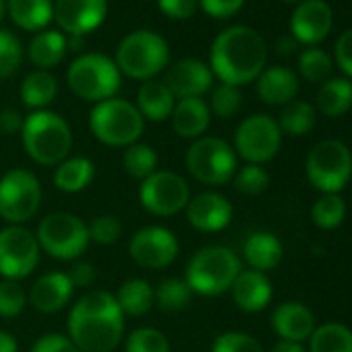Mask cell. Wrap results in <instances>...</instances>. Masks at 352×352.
<instances>
[{
    "label": "cell",
    "instance_id": "8d00e7d4",
    "mask_svg": "<svg viewBox=\"0 0 352 352\" xmlns=\"http://www.w3.org/2000/svg\"><path fill=\"white\" fill-rule=\"evenodd\" d=\"M311 218L321 230L338 228L346 218V204L338 193H323L311 208Z\"/></svg>",
    "mask_w": 352,
    "mask_h": 352
},
{
    "label": "cell",
    "instance_id": "bcb514c9",
    "mask_svg": "<svg viewBox=\"0 0 352 352\" xmlns=\"http://www.w3.org/2000/svg\"><path fill=\"white\" fill-rule=\"evenodd\" d=\"M32 352H79V348L65 333H46L34 342Z\"/></svg>",
    "mask_w": 352,
    "mask_h": 352
},
{
    "label": "cell",
    "instance_id": "5bb4252c",
    "mask_svg": "<svg viewBox=\"0 0 352 352\" xmlns=\"http://www.w3.org/2000/svg\"><path fill=\"white\" fill-rule=\"evenodd\" d=\"M40 245L25 226L9 224L0 230V276L5 280H23L34 274L40 261Z\"/></svg>",
    "mask_w": 352,
    "mask_h": 352
},
{
    "label": "cell",
    "instance_id": "60d3db41",
    "mask_svg": "<svg viewBox=\"0 0 352 352\" xmlns=\"http://www.w3.org/2000/svg\"><path fill=\"white\" fill-rule=\"evenodd\" d=\"M241 106H243V94L239 87L222 83L220 87H216L212 91L210 112H214L218 118H224V120L232 118L234 114H239Z\"/></svg>",
    "mask_w": 352,
    "mask_h": 352
},
{
    "label": "cell",
    "instance_id": "8fae6325",
    "mask_svg": "<svg viewBox=\"0 0 352 352\" xmlns=\"http://www.w3.org/2000/svg\"><path fill=\"white\" fill-rule=\"evenodd\" d=\"M38 245L54 259H77L89 245V232L81 218L69 212H56L46 216L36 232Z\"/></svg>",
    "mask_w": 352,
    "mask_h": 352
},
{
    "label": "cell",
    "instance_id": "603a6c76",
    "mask_svg": "<svg viewBox=\"0 0 352 352\" xmlns=\"http://www.w3.org/2000/svg\"><path fill=\"white\" fill-rule=\"evenodd\" d=\"M298 94V77L288 67H267L257 77V96L267 106H286Z\"/></svg>",
    "mask_w": 352,
    "mask_h": 352
},
{
    "label": "cell",
    "instance_id": "681fc988",
    "mask_svg": "<svg viewBox=\"0 0 352 352\" xmlns=\"http://www.w3.org/2000/svg\"><path fill=\"white\" fill-rule=\"evenodd\" d=\"M199 5L210 17L228 19V17L236 15L243 9L245 0H199Z\"/></svg>",
    "mask_w": 352,
    "mask_h": 352
},
{
    "label": "cell",
    "instance_id": "db71d44e",
    "mask_svg": "<svg viewBox=\"0 0 352 352\" xmlns=\"http://www.w3.org/2000/svg\"><path fill=\"white\" fill-rule=\"evenodd\" d=\"M270 352H307L302 344L298 342H288V340H280L278 344H274V348Z\"/></svg>",
    "mask_w": 352,
    "mask_h": 352
},
{
    "label": "cell",
    "instance_id": "b9f144b4",
    "mask_svg": "<svg viewBox=\"0 0 352 352\" xmlns=\"http://www.w3.org/2000/svg\"><path fill=\"white\" fill-rule=\"evenodd\" d=\"M28 305V292L17 280H3L0 282V317L13 319L23 313Z\"/></svg>",
    "mask_w": 352,
    "mask_h": 352
},
{
    "label": "cell",
    "instance_id": "d4e9b609",
    "mask_svg": "<svg viewBox=\"0 0 352 352\" xmlns=\"http://www.w3.org/2000/svg\"><path fill=\"white\" fill-rule=\"evenodd\" d=\"M243 255H245V261L249 263L251 270L267 274L280 265V261L284 257V247L276 234L255 232L245 241Z\"/></svg>",
    "mask_w": 352,
    "mask_h": 352
},
{
    "label": "cell",
    "instance_id": "f5cc1de1",
    "mask_svg": "<svg viewBox=\"0 0 352 352\" xmlns=\"http://www.w3.org/2000/svg\"><path fill=\"white\" fill-rule=\"evenodd\" d=\"M296 40L292 38V36H286V38H280L278 40V44H276V50H278V54H282V56H290L294 50H296Z\"/></svg>",
    "mask_w": 352,
    "mask_h": 352
},
{
    "label": "cell",
    "instance_id": "30bf717a",
    "mask_svg": "<svg viewBox=\"0 0 352 352\" xmlns=\"http://www.w3.org/2000/svg\"><path fill=\"white\" fill-rule=\"evenodd\" d=\"M42 206L40 179L25 170L13 168L0 179V218L9 224L23 226L30 222Z\"/></svg>",
    "mask_w": 352,
    "mask_h": 352
},
{
    "label": "cell",
    "instance_id": "3957f363",
    "mask_svg": "<svg viewBox=\"0 0 352 352\" xmlns=\"http://www.w3.org/2000/svg\"><path fill=\"white\" fill-rule=\"evenodd\" d=\"M21 141L28 155L36 164L58 166L71 153L73 131L60 114L50 110H36L25 116Z\"/></svg>",
    "mask_w": 352,
    "mask_h": 352
},
{
    "label": "cell",
    "instance_id": "d590c367",
    "mask_svg": "<svg viewBox=\"0 0 352 352\" xmlns=\"http://www.w3.org/2000/svg\"><path fill=\"white\" fill-rule=\"evenodd\" d=\"M193 298L191 286L185 282V278H168L153 290V300L162 311H181L189 307Z\"/></svg>",
    "mask_w": 352,
    "mask_h": 352
},
{
    "label": "cell",
    "instance_id": "d6a6232c",
    "mask_svg": "<svg viewBox=\"0 0 352 352\" xmlns=\"http://www.w3.org/2000/svg\"><path fill=\"white\" fill-rule=\"evenodd\" d=\"M309 352H352V329L342 323L315 327L309 338Z\"/></svg>",
    "mask_w": 352,
    "mask_h": 352
},
{
    "label": "cell",
    "instance_id": "7402d4cb",
    "mask_svg": "<svg viewBox=\"0 0 352 352\" xmlns=\"http://www.w3.org/2000/svg\"><path fill=\"white\" fill-rule=\"evenodd\" d=\"M230 292H232L234 305L245 313L263 311L270 305L272 294H274L270 278L255 270H241Z\"/></svg>",
    "mask_w": 352,
    "mask_h": 352
},
{
    "label": "cell",
    "instance_id": "ac0fdd59",
    "mask_svg": "<svg viewBox=\"0 0 352 352\" xmlns=\"http://www.w3.org/2000/svg\"><path fill=\"white\" fill-rule=\"evenodd\" d=\"M164 85L170 89L174 100L185 98H201L214 85V73L210 65L197 58H183L174 63L164 79Z\"/></svg>",
    "mask_w": 352,
    "mask_h": 352
},
{
    "label": "cell",
    "instance_id": "f35d334b",
    "mask_svg": "<svg viewBox=\"0 0 352 352\" xmlns=\"http://www.w3.org/2000/svg\"><path fill=\"white\" fill-rule=\"evenodd\" d=\"M124 352H172L170 340L155 327H137L124 342Z\"/></svg>",
    "mask_w": 352,
    "mask_h": 352
},
{
    "label": "cell",
    "instance_id": "1f68e13d",
    "mask_svg": "<svg viewBox=\"0 0 352 352\" xmlns=\"http://www.w3.org/2000/svg\"><path fill=\"white\" fill-rule=\"evenodd\" d=\"M352 106V83L344 77H333L323 81L317 91V108L325 116H342Z\"/></svg>",
    "mask_w": 352,
    "mask_h": 352
},
{
    "label": "cell",
    "instance_id": "9f6ffc18",
    "mask_svg": "<svg viewBox=\"0 0 352 352\" xmlns=\"http://www.w3.org/2000/svg\"><path fill=\"white\" fill-rule=\"evenodd\" d=\"M5 15H7V0H0V23L5 21Z\"/></svg>",
    "mask_w": 352,
    "mask_h": 352
},
{
    "label": "cell",
    "instance_id": "f907efd6",
    "mask_svg": "<svg viewBox=\"0 0 352 352\" xmlns=\"http://www.w3.org/2000/svg\"><path fill=\"white\" fill-rule=\"evenodd\" d=\"M73 288H89L96 282V267L87 261H79L71 267V272L67 274Z\"/></svg>",
    "mask_w": 352,
    "mask_h": 352
},
{
    "label": "cell",
    "instance_id": "7a4b0ae2",
    "mask_svg": "<svg viewBox=\"0 0 352 352\" xmlns=\"http://www.w3.org/2000/svg\"><path fill=\"white\" fill-rule=\"evenodd\" d=\"M267 63V46L263 38L247 28L234 25L220 32L212 44L210 69L226 85H247L257 81Z\"/></svg>",
    "mask_w": 352,
    "mask_h": 352
},
{
    "label": "cell",
    "instance_id": "e575fe53",
    "mask_svg": "<svg viewBox=\"0 0 352 352\" xmlns=\"http://www.w3.org/2000/svg\"><path fill=\"white\" fill-rule=\"evenodd\" d=\"M122 168L131 179L145 181L147 176H151L157 170V153L151 145L133 143V145L124 147Z\"/></svg>",
    "mask_w": 352,
    "mask_h": 352
},
{
    "label": "cell",
    "instance_id": "8992f818",
    "mask_svg": "<svg viewBox=\"0 0 352 352\" xmlns=\"http://www.w3.org/2000/svg\"><path fill=\"white\" fill-rule=\"evenodd\" d=\"M89 129L94 137L108 147H129L143 135L145 120L135 104L110 98L94 106L89 114Z\"/></svg>",
    "mask_w": 352,
    "mask_h": 352
},
{
    "label": "cell",
    "instance_id": "ba28073f",
    "mask_svg": "<svg viewBox=\"0 0 352 352\" xmlns=\"http://www.w3.org/2000/svg\"><path fill=\"white\" fill-rule=\"evenodd\" d=\"M185 164L193 179L208 187L228 185L239 170L234 147L218 137L195 139L187 149Z\"/></svg>",
    "mask_w": 352,
    "mask_h": 352
},
{
    "label": "cell",
    "instance_id": "ee69618b",
    "mask_svg": "<svg viewBox=\"0 0 352 352\" xmlns=\"http://www.w3.org/2000/svg\"><path fill=\"white\" fill-rule=\"evenodd\" d=\"M212 352H265L259 340L245 331H224L220 333L214 344Z\"/></svg>",
    "mask_w": 352,
    "mask_h": 352
},
{
    "label": "cell",
    "instance_id": "9c48e42d",
    "mask_svg": "<svg viewBox=\"0 0 352 352\" xmlns=\"http://www.w3.org/2000/svg\"><path fill=\"white\" fill-rule=\"evenodd\" d=\"M305 172L309 183L321 193H340L352 179V153L338 139H323L307 155Z\"/></svg>",
    "mask_w": 352,
    "mask_h": 352
},
{
    "label": "cell",
    "instance_id": "ab89813d",
    "mask_svg": "<svg viewBox=\"0 0 352 352\" xmlns=\"http://www.w3.org/2000/svg\"><path fill=\"white\" fill-rule=\"evenodd\" d=\"M234 189L245 195H261L270 187V174L263 166L247 164L234 174Z\"/></svg>",
    "mask_w": 352,
    "mask_h": 352
},
{
    "label": "cell",
    "instance_id": "e0dca14e",
    "mask_svg": "<svg viewBox=\"0 0 352 352\" xmlns=\"http://www.w3.org/2000/svg\"><path fill=\"white\" fill-rule=\"evenodd\" d=\"M333 25V13L325 0H302L292 11L290 32L298 44L317 46L321 44Z\"/></svg>",
    "mask_w": 352,
    "mask_h": 352
},
{
    "label": "cell",
    "instance_id": "6da1fadb",
    "mask_svg": "<svg viewBox=\"0 0 352 352\" xmlns=\"http://www.w3.org/2000/svg\"><path fill=\"white\" fill-rule=\"evenodd\" d=\"M67 327L79 352H112L122 342L124 315L114 294L94 290L71 307Z\"/></svg>",
    "mask_w": 352,
    "mask_h": 352
},
{
    "label": "cell",
    "instance_id": "5b68a950",
    "mask_svg": "<svg viewBox=\"0 0 352 352\" xmlns=\"http://www.w3.org/2000/svg\"><path fill=\"white\" fill-rule=\"evenodd\" d=\"M170 60V50L166 40L147 30H139L122 38L116 48V67L120 75H126L137 81H151L160 75Z\"/></svg>",
    "mask_w": 352,
    "mask_h": 352
},
{
    "label": "cell",
    "instance_id": "74e56055",
    "mask_svg": "<svg viewBox=\"0 0 352 352\" xmlns=\"http://www.w3.org/2000/svg\"><path fill=\"white\" fill-rule=\"evenodd\" d=\"M331 69H333L331 56L325 50L317 48V46H311V48L302 50L300 56H298V73L309 83L327 81V77L331 75Z\"/></svg>",
    "mask_w": 352,
    "mask_h": 352
},
{
    "label": "cell",
    "instance_id": "11a10c76",
    "mask_svg": "<svg viewBox=\"0 0 352 352\" xmlns=\"http://www.w3.org/2000/svg\"><path fill=\"white\" fill-rule=\"evenodd\" d=\"M0 352H17V340L5 329H0Z\"/></svg>",
    "mask_w": 352,
    "mask_h": 352
},
{
    "label": "cell",
    "instance_id": "f6af8a7d",
    "mask_svg": "<svg viewBox=\"0 0 352 352\" xmlns=\"http://www.w3.org/2000/svg\"><path fill=\"white\" fill-rule=\"evenodd\" d=\"M87 232H89V241H94L98 245H112L120 239L122 226H120L116 216L104 214V216H98L89 222Z\"/></svg>",
    "mask_w": 352,
    "mask_h": 352
},
{
    "label": "cell",
    "instance_id": "7bdbcfd3",
    "mask_svg": "<svg viewBox=\"0 0 352 352\" xmlns=\"http://www.w3.org/2000/svg\"><path fill=\"white\" fill-rule=\"evenodd\" d=\"M23 58V48L19 44V40L7 32V30H0V79H7L11 77Z\"/></svg>",
    "mask_w": 352,
    "mask_h": 352
},
{
    "label": "cell",
    "instance_id": "7c38bea8",
    "mask_svg": "<svg viewBox=\"0 0 352 352\" xmlns=\"http://www.w3.org/2000/svg\"><path fill=\"white\" fill-rule=\"evenodd\" d=\"M139 201L145 212L168 218L185 212L191 201L189 183L172 170H155L139 187Z\"/></svg>",
    "mask_w": 352,
    "mask_h": 352
},
{
    "label": "cell",
    "instance_id": "d6986e66",
    "mask_svg": "<svg viewBox=\"0 0 352 352\" xmlns=\"http://www.w3.org/2000/svg\"><path fill=\"white\" fill-rule=\"evenodd\" d=\"M185 212L189 224L199 232L224 230L232 222V214H234L232 204L216 191H204L191 197Z\"/></svg>",
    "mask_w": 352,
    "mask_h": 352
},
{
    "label": "cell",
    "instance_id": "836d02e7",
    "mask_svg": "<svg viewBox=\"0 0 352 352\" xmlns=\"http://www.w3.org/2000/svg\"><path fill=\"white\" fill-rule=\"evenodd\" d=\"M276 122L282 133L290 137H302L315 126L317 112L309 102H290L282 108L280 118Z\"/></svg>",
    "mask_w": 352,
    "mask_h": 352
},
{
    "label": "cell",
    "instance_id": "f546056e",
    "mask_svg": "<svg viewBox=\"0 0 352 352\" xmlns=\"http://www.w3.org/2000/svg\"><path fill=\"white\" fill-rule=\"evenodd\" d=\"M114 298H116V305H118V309H120V313L124 317H143L155 305L153 288L149 286V282H145L141 278L126 280L118 288Z\"/></svg>",
    "mask_w": 352,
    "mask_h": 352
},
{
    "label": "cell",
    "instance_id": "4316f807",
    "mask_svg": "<svg viewBox=\"0 0 352 352\" xmlns=\"http://www.w3.org/2000/svg\"><path fill=\"white\" fill-rule=\"evenodd\" d=\"M96 179L94 162L81 155L63 160L54 170V187L63 193H81Z\"/></svg>",
    "mask_w": 352,
    "mask_h": 352
},
{
    "label": "cell",
    "instance_id": "277c9868",
    "mask_svg": "<svg viewBox=\"0 0 352 352\" xmlns=\"http://www.w3.org/2000/svg\"><path fill=\"white\" fill-rule=\"evenodd\" d=\"M239 274L241 259L236 253L222 245H210L189 259L185 282L191 286L193 294L218 296L232 288Z\"/></svg>",
    "mask_w": 352,
    "mask_h": 352
},
{
    "label": "cell",
    "instance_id": "9a60e30c",
    "mask_svg": "<svg viewBox=\"0 0 352 352\" xmlns=\"http://www.w3.org/2000/svg\"><path fill=\"white\" fill-rule=\"evenodd\" d=\"M181 245L176 234L164 226H145L129 241L131 259L143 270H164L179 257Z\"/></svg>",
    "mask_w": 352,
    "mask_h": 352
},
{
    "label": "cell",
    "instance_id": "484cf974",
    "mask_svg": "<svg viewBox=\"0 0 352 352\" xmlns=\"http://www.w3.org/2000/svg\"><path fill=\"white\" fill-rule=\"evenodd\" d=\"M174 96L170 94V89L164 85V81H145L139 87L137 94V110L143 116V120H151V122H164L166 118L172 116L174 110Z\"/></svg>",
    "mask_w": 352,
    "mask_h": 352
},
{
    "label": "cell",
    "instance_id": "cb8c5ba5",
    "mask_svg": "<svg viewBox=\"0 0 352 352\" xmlns=\"http://www.w3.org/2000/svg\"><path fill=\"white\" fill-rule=\"evenodd\" d=\"M172 126L176 135L183 139H199L210 126L212 112L210 106L201 98H185L176 100L172 110Z\"/></svg>",
    "mask_w": 352,
    "mask_h": 352
},
{
    "label": "cell",
    "instance_id": "c3c4849f",
    "mask_svg": "<svg viewBox=\"0 0 352 352\" xmlns=\"http://www.w3.org/2000/svg\"><path fill=\"white\" fill-rule=\"evenodd\" d=\"M157 7L170 19H189L199 9V0H157Z\"/></svg>",
    "mask_w": 352,
    "mask_h": 352
},
{
    "label": "cell",
    "instance_id": "ffe728a7",
    "mask_svg": "<svg viewBox=\"0 0 352 352\" xmlns=\"http://www.w3.org/2000/svg\"><path fill=\"white\" fill-rule=\"evenodd\" d=\"M73 284L69 280V276L65 272H50L40 276L30 292H28V302L40 311V313H58L60 309H65L69 305V300L73 298Z\"/></svg>",
    "mask_w": 352,
    "mask_h": 352
},
{
    "label": "cell",
    "instance_id": "7dc6e473",
    "mask_svg": "<svg viewBox=\"0 0 352 352\" xmlns=\"http://www.w3.org/2000/svg\"><path fill=\"white\" fill-rule=\"evenodd\" d=\"M333 60L338 65V69L352 79V28L346 30L338 42H336V48H333Z\"/></svg>",
    "mask_w": 352,
    "mask_h": 352
},
{
    "label": "cell",
    "instance_id": "4dcf8cb0",
    "mask_svg": "<svg viewBox=\"0 0 352 352\" xmlns=\"http://www.w3.org/2000/svg\"><path fill=\"white\" fill-rule=\"evenodd\" d=\"M58 94V81L48 71H34L21 83V100L28 108L44 110L54 102Z\"/></svg>",
    "mask_w": 352,
    "mask_h": 352
},
{
    "label": "cell",
    "instance_id": "2e32d148",
    "mask_svg": "<svg viewBox=\"0 0 352 352\" xmlns=\"http://www.w3.org/2000/svg\"><path fill=\"white\" fill-rule=\"evenodd\" d=\"M54 21L69 36L85 38L96 32L108 13V0H54Z\"/></svg>",
    "mask_w": 352,
    "mask_h": 352
},
{
    "label": "cell",
    "instance_id": "52a82bcc",
    "mask_svg": "<svg viewBox=\"0 0 352 352\" xmlns=\"http://www.w3.org/2000/svg\"><path fill=\"white\" fill-rule=\"evenodd\" d=\"M67 83L77 98L98 104L116 96L120 89V71L106 54L89 52L71 63L67 71Z\"/></svg>",
    "mask_w": 352,
    "mask_h": 352
},
{
    "label": "cell",
    "instance_id": "f1b7e54d",
    "mask_svg": "<svg viewBox=\"0 0 352 352\" xmlns=\"http://www.w3.org/2000/svg\"><path fill=\"white\" fill-rule=\"evenodd\" d=\"M67 38L63 32H56V30H42L34 36V40L30 42V48H28V54H30V60L40 67L42 71L50 69V67H56L65 54H67Z\"/></svg>",
    "mask_w": 352,
    "mask_h": 352
},
{
    "label": "cell",
    "instance_id": "816d5d0a",
    "mask_svg": "<svg viewBox=\"0 0 352 352\" xmlns=\"http://www.w3.org/2000/svg\"><path fill=\"white\" fill-rule=\"evenodd\" d=\"M23 122H25V118L17 110H13V108H7V110L0 112V133L17 135V133H21Z\"/></svg>",
    "mask_w": 352,
    "mask_h": 352
},
{
    "label": "cell",
    "instance_id": "44dd1931",
    "mask_svg": "<svg viewBox=\"0 0 352 352\" xmlns=\"http://www.w3.org/2000/svg\"><path fill=\"white\" fill-rule=\"evenodd\" d=\"M272 327L280 336V340L302 344L315 331V315L307 305L286 300L278 305L272 313Z\"/></svg>",
    "mask_w": 352,
    "mask_h": 352
},
{
    "label": "cell",
    "instance_id": "83f0119b",
    "mask_svg": "<svg viewBox=\"0 0 352 352\" xmlns=\"http://www.w3.org/2000/svg\"><path fill=\"white\" fill-rule=\"evenodd\" d=\"M7 13L25 32H42L54 17L52 0H7Z\"/></svg>",
    "mask_w": 352,
    "mask_h": 352
},
{
    "label": "cell",
    "instance_id": "4fadbf2b",
    "mask_svg": "<svg viewBox=\"0 0 352 352\" xmlns=\"http://www.w3.org/2000/svg\"><path fill=\"white\" fill-rule=\"evenodd\" d=\"M282 147V131L270 114L247 116L234 133V151L247 164H265L278 155Z\"/></svg>",
    "mask_w": 352,
    "mask_h": 352
},
{
    "label": "cell",
    "instance_id": "6f0895ef",
    "mask_svg": "<svg viewBox=\"0 0 352 352\" xmlns=\"http://www.w3.org/2000/svg\"><path fill=\"white\" fill-rule=\"evenodd\" d=\"M282 3H302V0H282Z\"/></svg>",
    "mask_w": 352,
    "mask_h": 352
}]
</instances>
